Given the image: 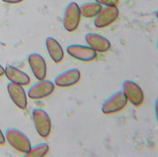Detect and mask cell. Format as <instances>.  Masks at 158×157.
I'll use <instances>...</instances> for the list:
<instances>
[{
  "label": "cell",
  "mask_w": 158,
  "mask_h": 157,
  "mask_svg": "<svg viewBox=\"0 0 158 157\" xmlns=\"http://www.w3.org/2000/svg\"><path fill=\"white\" fill-rule=\"evenodd\" d=\"M5 139L15 150L24 155L31 147V140L28 136L15 128H10L5 131Z\"/></svg>",
  "instance_id": "6da1fadb"
},
{
  "label": "cell",
  "mask_w": 158,
  "mask_h": 157,
  "mask_svg": "<svg viewBox=\"0 0 158 157\" xmlns=\"http://www.w3.org/2000/svg\"><path fill=\"white\" fill-rule=\"evenodd\" d=\"M32 120L37 134L41 138H47L52 131V120L48 114L44 109H33Z\"/></svg>",
  "instance_id": "7a4b0ae2"
},
{
  "label": "cell",
  "mask_w": 158,
  "mask_h": 157,
  "mask_svg": "<svg viewBox=\"0 0 158 157\" xmlns=\"http://www.w3.org/2000/svg\"><path fill=\"white\" fill-rule=\"evenodd\" d=\"M128 100L122 91H117L110 95L102 104L101 110L104 114H113L121 111L127 105Z\"/></svg>",
  "instance_id": "3957f363"
},
{
  "label": "cell",
  "mask_w": 158,
  "mask_h": 157,
  "mask_svg": "<svg viewBox=\"0 0 158 157\" xmlns=\"http://www.w3.org/2000/svg\"><path fill=\"white\" fill-rule=\"evenodd\" d=\"M81 19L79 6L75 2H71L64 10L63 27L68 32H73L77 29Z\"/></svg>",
  "instance_id": "277c9868"
},
{
  "label": "cell",
  "mask_w": 158,
  "mask_h": 157,
  "mask_svg": "<svg viewBox=\"0 0 158 157\" xmlns=\"http://www.w3.org/2000/svg\"><path fill=\"white\" fill-rule=\"evenodd\" d=\"M122 92L128 102L135 107L140 106L144 101V93L139 84L131 80H125L122 83Z\"/></svg>",
  "instance_id": "5b68a950"
},
{
  "label": "cell",
  "mask_w": 158,
  "mask_h": 157,
  "mask_svg": "<svg viewBox=\"0 0 158 157\" xmlns=\"http://www.w3.org/2000/svg\"><path fill=\"white\" fill-rule=\"evenodd\" d=\"M119 11L117 6H105L95 16L94 24L98 29H103L113 24L118 19Z\"/></svg>",
  "instance_id": "8992f818"
},
{
  "label": "cell",
  "mask_w": 158,
  "mask_h": 157,
  "mask_svg": "<svg viewBox=\"0 0 158 157\" xmlns=\"http://www.w3.org/2000/svg\"><path fill=\"white\" fill-rule=\"evenodd\" d=\"M55 84L50 80H38L28 90V97L31 99H41L50 96L54 92Z\"/></svg>",
  "instance_id": "52a82bcc"
},
{
  "label": "cell",
  "mask_w": 158,
  "mask_h": 157,
  "mask_svg": "<svg viewBox=\"0 0 158 157\" xmlns=\"http://www.w3.org/2000/svg\"><path fill=\"white\" fill-rule=\"evenodd\" d=\"M66 50L72 57L84 62L92 61L97 57V52L88 45L73 44L67 45Z\"/></svg>",
  "instance_id": "ba28073f"
},
{
  "label": "cell",
  "mask_w": 158,
  "mask_h": 157,
  "mask_svg": "<svg viewBox=\"0 0 158 157\" xmlns=\"http://www.w3.org/2000/svg\"><path fill=\"white\" fill-rule=\"evenodd\" d=\"M81 73L77 68H72L59 73L55 77L54 84L59 88H68L77 84L80 81Z\"/></svg>",
  "instance_id": "9c48e42d"
},
{
  "label": "cell",
  "mask_w": 158,
  "mask_h": 157,
  "mask_svg": "<svg viewBox=\"0 0 158 157\" xmlns=\"http://www.w3.org/2000/svg\"><path fill=\"white\" fill-rule=\"evenodd\" d=\"M7 91L9 97L19 109H25L27 107V96L23 86L9 82L7 84Z\"/></svg>",
  "instance_id": "30bf717a"
},
{
  "label": "cell",
  "mask_w": 158,
  "mask_h": 157,
  "mask_svg": "<svg viewBox=\"0 0 158 157\" xmlns=\"http://www.w3.org/2000/svg\"><path fill=\"white\" fill-rule=\"evenodd\" d=\"M28 62L35 77L37 80H43L46 76V63L42 56L38 53H31L28 56Z\"/></svg>",
  "instance_id": "8fae6325"
},
{
  "label": "cell",
  "mask_w": 158,
  "mask_h": 157,
  "mask_svg": "<svg viewBox=\"0 0 158 157\" xmlns=\"http://www.w3.org/2000/svg\"><path fill=\"white\" fill-rule=\"evenodd\" d=\"M85 40L89 47L96 52H106L111 48V43L103 35L96 33H88L85 35Z\"/></svg>",
  "instance_id": "7c38bea8"
},
{
  "label": "cell",
  "mask_w": 158,
  "mask_h": 157,
  "mask_svg": "<svg viewBox=\"0 0 158 157\" xmlns=\"http://www.w3.org/2000/svg\"><path fill=\"white\" fill-rule=\"evenodd\" d=\"M4 74L9 81L16 84L26 86L31 82V78L28 74L11 65H7L4 68Z\"/></svg>",
  "instance_id": "4fadbf2b"
},
{
  "label": "cell",
  "mask_w": 158,
  "mask_h": 157,
  "mask_svg": "<svg viewBox=\"0 0 158 157\" xmlns=\"http://www.w3.org/2000/svg\"><path fill=\"white\" fill-rule=\"evenodd\" d=\"M46 47L48 55L55 63H60L63 60L64 51L60 43L53 37L46 39Z\"/></svg>",
  "instance_id": "5bb4252c"
},
{
  "label": "cell",
  "mask_w": 158,
  "mask_h": 157,
  "mask_svg": "<svg viewBox=\"0 0 158 157\" xmlns=\"http://www.w3.org/2000/svg\"><path fill=\"white\" fill-rule=\"evenodd\" d=\"M102 9V5L96 2H90V3H82L79 6V10L81 16L85 18H94L98 14Z\"/></svg>",
  "instance_id": "9a60e30c"
},
{
  "label": "cell",
  "mask_w": 158,
  "mask_h": 157,
  "mask_svg": "<svg viewBox=\"0 0 158 157\" xmlns=\"http://www.w3.org/2000/svg\"><path fill=\"white\" fill-rule=\"evenodd\" d=\"M49 151V145L46 143H40L38 145L31 146L30 151L25 154V156L41 157L45 156Z\"/></svg>",
  "instance_id": "2e32d148"
},
{
  "label": "cell",
  "mask_w": 158,
  "mask_h": 157,
  "mask_svg": "<svg viewBox=\"0 0 158 157\" xmlns=\"http://www.w3.org/2000/svg\"><path fill=\"white\" fill-rule=\"evenodd\" d=\"M95 2L104 6H117L119 0H95Z\"/></svg>",
  "instance_id": "e0dca14e"
},
{
  "label": "cell",
  "mask_w": 158,
  "mask_h": 157,
  "mask_svg": "<svg viewBox=\"0 0 158 157\" xmlns=\"http://www.w3.org/2000/svg\"><path fill=\"white\" fill-rule=\"evenodd\" d=\"M3 2L6 3H11V4H15V3H19L23 2L24 0H2Z\"/></svg>",
  "instance_id": "ac0fdd59"
},
{
  "label": "cell",
  "mask_w": 158,
  "mask_h": 157,
  "mask_svg": "<svg viewBox=\"0 0 158 157\" xmlns=\"http://www.w3.org/2000/svg\"><path fill=\"white\" fill-rule=\"evenodd\" d=\"M5 143V136L3 135L2 130L0 129V145H3Z\"/></svg>",
  "instance_id": "d6986e66"
},
{
  "label": "cell",
  "mask_w": 158,
  "mask_h": 157,
  "mask_svg": "<svg viewBox=\"0 0 158 157\" xmlns=\"http://www.w3.org/2000/svg\"><path fill=\"white\" fill-rule=\"evenodd\" d=\"M4 75V68L0 64V76H2Z\"/></svg>",
  "instance_id": "ffe728a7"
}]
</instances>
